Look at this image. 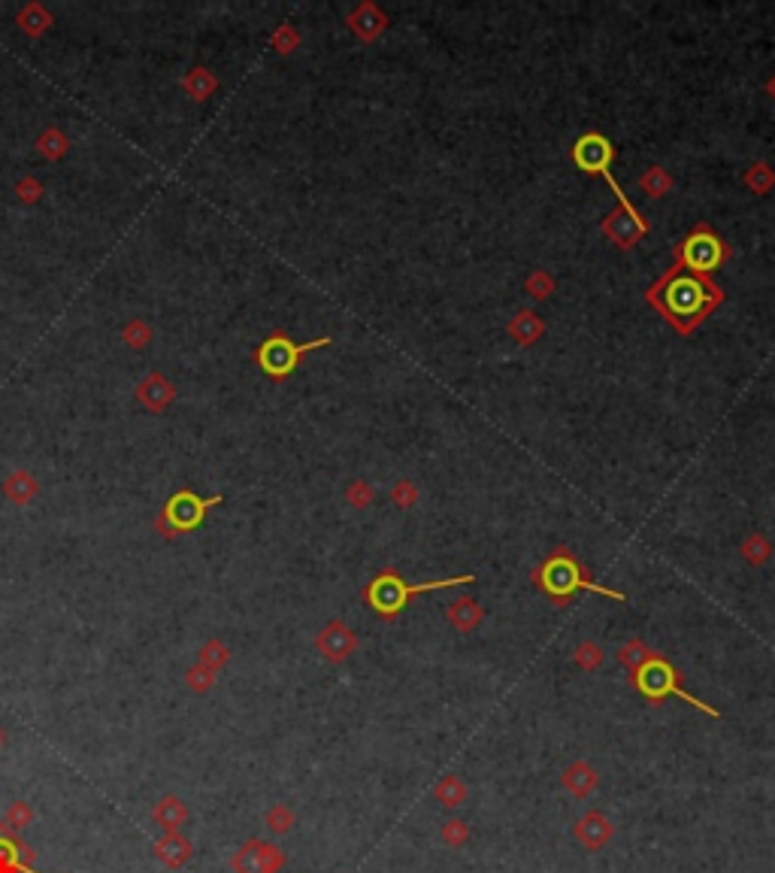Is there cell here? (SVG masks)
<instances>
[{
    "mask_svg": "<svg viewBox=\"0 0 775 873\" xmlns=\"http://www.w3.org/2000/svg\"><path fill=\"white\" fill-rule=\"evenodd\" d=\"M724 301L727 295L715 279H709L705 273L688 270L679 262L666 267L646 291V303L679 337L694 334Z\"/></svg>",
    "mask_w": 775,
    "mask_h": 873,
    "instance_id": "cell-1",
    "label": "cell"
},
{
    "mask_svg": "<svg viewBox=\"0 0 775 873\" xmlns=\"http://www.w3.org/2000/svg\"><path fill=\"white\" fill-rule=\"evenodd\" d=\"M533 586L540 588L555 607H566L579 592H597V594L612 597V601H624V592H615V588H606L600 582H594V573L588 570V564L566 546H557L555 553L533 570Z\"/></svg>",
    "mask_w": 775,
    "mask_h": 873,
    "instance_id": "cell-2",
    "label": "cell"
},
{
    "mask_svg": "<svg viewBox=\"0 0 775 873\" xmlns=\"http://www.w3.org/2000/svg\"><path fill=\"white\" fill-rule=\"evenodd\" d=\"M466 582H475L473 573H464V577H449V579H433V582H406L400 573L394 568H385L382 573L367 582L364 588V601L375 616L385 619H397L403 612L406 603L412 601L416 594H425V592H440V588H455V586H466Z\"/></svg>",
    "mask_w": 775,
    "mask_h": 873,
    "instance_id": "cell-3",
    "label": "cell"
},
{
    "mask_svg": "<svg viewBox=\"0 0 775 873\" xmlns=\"http://www.w3.org/2000/svg\"><path fill=\"white\" fill-rule=\"evenodd\" d=\"M631 677H633V688H636V692H639L642 698H648L651 703H661L664 698L675 694V698H681L685 703H690V707L703 710V713H709V716H715V719L721 716L715 707H709V703H703L700 698H694L690 692H685V686H681V673L675 670L664 655L651 653L646 661L639 664V668L631 670Z\"/></svg>",
    "mask_w": 775,
    "mask_h": 873,
    "instance_id": "cell-4",
    "label": "cell"
},
{
    "mask_svg": "<svg viewBox=\"0 0 775 873\" xmlns=\"http://www.w3.org/2000/svg\"><path fill=\"white\" fill-rule=\"evenodd\" d=\"M733 255H736L733 243H727L724 237L712 231L709 221H697L690 228V234L681 237L672 246V262H679L681 267H688L694 273H705V277L712 270H718V267H724Z\"/></svg>",
    "mask_w": 775,
    "mask_h": 873,
    "instance_id": "cell-5",
    "label": "cell"
},
{
    "mask_svg": "<svg viewBox=\"0 0 775 873\" xmlns=\"http://www.w3.org/2000/svg\"><path fill=\"white\" fill-rule=\"evenodd\" d=\"M331 343H334L331 337H316V340H309V343H294L285 331H273L255 349V362L273 382H285L291 373L297 370V364L303 362L306 352L325 349V346H331Z\"/></svg>",
    "mask_w": 775,
    "mask_h": 873,
    "instance_id": "cell-6",
    "label": "cell"
},
{
    "mask_svg": "<svg viewBox=\"0 0 775 873\" xmlns=\"http://www.w3.org/2000/svg\"><path fill=\"white\" fill-rule=\"evenodd\" d=\"M570 161H573L575 167H579L581 173H588V176L600 173L603 179L612 186V191H615V201H618L621 210H627V212H639L631 201H627L624 188H621V186H618V179H615V176H612V161H615V146H612L609 140H606L603 134H597V131L581 134L579 140L573 143V149H570Z\"/></svg>",
    "mask_w": 775,
    "mask_h": 873,
    "instance_id": "cell-7",
    "label": "cell"
},
{
    "mask_svg": "<svg viewBox=\"0 0 775 873\" xmlns=\"http://www.w3.org/2000/svg\"><path fill=\"white\" fill-rule=\"evenodd\" d=\"M221 501H225L221 495L197 497L194 492H188V488H186V492H176L170 501L164 503L161 516L155 519L158 534H161V537H167V540H173V537H179V534L194 531V528L206 519V512H210L212 507H218Z\"/></svg>",
    "mask_w": 775,
    "mask_h": 873,
    "instance_id": "cell-8",
    "label": "cell"
},
{
    "mask_svg": "<svg viewBox=\"0 0 775 873\" xmlns=\"http://www.w3.org/2000/svg\"><path fill=\"white\" fill-rule=\"evenodd\" d=\"M282 864H285V852H282L279 846L251 837L234 852L230 870L234 873H279Z\"/></svg>",
    "mask_w": 775,
    "mask_h": 873,
    "instance_id": "cell-9",
    "label": "cell"
},
{
    "mask_svg": "<svg viewBox=\"0 0 775 873\" xmlns=\"http://www.w3.org/2000/svg\"><path fill=\"white\" fill-rule=\"evenodd\" d=\"M600 228H603V234L624 252H631L636 243H642V237H648V231H651L648 219L642 216V212H627V210H621V206H615V210L603 219Z\"/></svg>",
    "mask_w": 775,
    "mask_h": 873,
    "instance_id": "cell-10",
    "label": "cell"
},
{
    "mask_svg": "<svg viewBox=\"0 0 775 873\" xmlns=\"http://www.w3.org/2000/svg\"><path fill=\"white\" fill-rule=\"evenodd\" d=\"M316 649L321 653V658L331 664H342L345 658L358 649V637L349 625L340 622V619H331L321 631L316 634Z\"/></svg>",
    "mask_w": 775,
    "mask_h": 873,
    "instance_id": "cell-11",
    "label": "cell"
},
{
    "mask_svg": "<svg viewBox=\"0 0 775 873\" xmlns=\"http://www.w3.org/2000/svg\"><path fill=\"white\" fill-rule=\"evenodd\" d=\"M345 25H349V30L360 43H373L388 30V15L382 6H375L373 0H364V4L355 6V10L345 15Z\"/></svg>",
    "mask_w": 775,
    "mask_h": 873,
    "instance_id": "cell-12",
    "label": "cell"
},
{
    "mask_svg": "<svg viewBox=\"0 0 775 873\" xmlns=\"http://www.w3.org/2000/svg\"><path fill=\"white\" fill-rule=\"evenodd\" d=\"M152 852H155V859L164 864L167 870H179V868H186L188 859L194 855V844H191L182 831H167L155 840V849H152Z\"/></svg>",
    "mask_w": 775,
    "mask_h": 873,
    "instance_id": "cell-13",
    "label": "cell"
},
{
    "mask_svg": "<svg viewBox=\"0 0 775 873\" xmlns=\"http://www.w3.org/2000/svg\"><path fill=\"white\" fill-rule=\"evenodd\" d=\"M136 401L143 403L149 412H164L176 401V386L164 373H149L136 386Z\"/></svg>",
    "mask_w": 775,
    "mask_h": 873,
    "instance_id": "cell-14",
    "label": "cell"
},
{
    "mask_svg": "<svg viewBox=\"0 0 775 873\" xmlns=\"http://www.w3.org/2000/svg\"><path fill=\"white\" fill-rule=\"evenodd\" d=\"M506 331H509V337L518 343V346L527 349V346H533V343L540 340L542 334H546V321L536 316L533 310H518L515 316L509 319Z\"/></svg>",
    "mask_w": 775,
    "mask_h": 873,
    "instance_id": "cell-15",
    "label": "cell"
},
{
    "mask_svg": "<svg viewBox=\"0 0 775 873\" xmlns=\"http://www.w3.org/2000/svg\"><path fill=\"white\" fill-rule=\"evenodd\" d=\"M445 619H449L460 634H470L482 625L485 610H482V603H475L473 597H455V601L449 603V610H445Z\"/></svg>",
    "mask_w": 775,
    "mask_h": 873,
    "instance_id": "cell-16",
    "label": "cell"
},
{
    "mask_svg": "<svg viewBox=\"0 0 775 873\" xmlns=\"http://www.w3.org/2000/svg\"><path fill=\"white\" fill-rule=\"evenodd\" d=\"M152 822L158 825L161 831H179L182 825L188 822V807H186V801L182 798H176V794H167V798H161L155 803V810H152Z\"/></svg>",
    "mask_w": 775,
    "mask_h": 873,
    "instance_id": "cell-17",
    "label": "cell"
},
{
    "mask_svg": "<svg viewBox=\"0 0 775 873\" xmlns=\"http://www.w3.org/2000/svg\"><path fill=\"white\" fill-rule=\"evenodd\" d=\"M4 495L10 497L15 507H28L34 503V497L40 495V479L30 470H12L10 477L4 479Z\"/></svg>",
    "mask_w": 775,
    "mask_h": 873,
    "instance_id": "cell-18",
    "label": "cell"
},
{
    "mask_svg": "<svg viewBox=\"0 0 775 873\" xmlns=\"http://www.w3.org/2000/svg\"><path fill=\"white\" fill-rule=\"evenodd\" d=\"M216 88H218V76L212 73L210 67H191V71L182 76V91H186L191 101H210Z\"/></svg>",
    "mask_w": 775,
    "mask_h": 873,
    "instance_id": "cell-19",
    "label": "cell"
},
{
    "mask_svg": "<svg viewBox=\"0 0 775 873\" xmlns=\"http://www.w3.org/2000/svg\"><path fill=\"white\" fill-rule=\"evenodd\" d=\"M575 834H579V840L588 849H600L606 840L612 837V822L603 813H588L579 825H575Z\"/></svg>",
    "mask_w": 775,
    "mask_h": 873,
    "instance_id": "cell-20",
    "label": "cell"
},
{
    "mask_svg": "<svg viewBox=\"0 0 775 873\" xmlns=\"http://www.w3.org/2000/svg\"><path fill=\"white\" fill-rule=\"evenodd\" d=\"M15 21H19V30L25 37H30V40H37V37H43L45 30L52 28V12L45 10L43 4H28L25 10H19V15H15Z\"/></svg>",
    "mask_w": 775,
    "mask_h": 873,
    "instance_id": "cell-21",
    "label": "cell"
},
{
    "mask_svg": "<svg viewBox=\"0 0 775 873\" xmlns=\"http://www.w3.org/2000/svg\"><path fill=\"white\" fill-rule=\"evenodd\" d=\"M37 152L45 158V161H61L70 152V140H67L64 131L58 128H45V131L37 137Z\"/></svg>",
    "mask_w": 775,
    "mask_h": 873,
    "instance_id": "cell-22",
    "label": "cell"
},
{
    "mask_svg": "<svg viewBox=\"0 0 775 873\" xmlns=\"http://www.w3.org/2000/svg\"><path fill=\"white\" fill-rule=\"evenodd\" d=\"M564 786L570 788L573 794H579V798H588V794L597 788V773L590 770L588 764H573V768L564 773Z\"/></svg>",
    "mask_w": 775,
    "mask_h": 873,
    "instance_id": "cell-23",
    "label": "cell"
},
{
    "mask_svg": "<svg viewBox=\"0 0 775 873\" xmlns=\"http://www.w3.org/2000/svg\"><path fill=\"white\" fill-rule=\"evenodd\" d=\"M675 186V179L670 173L664 170V167H648L646 173H642V179H639V188L646 191L648 197H664V195H670Z\"/></svg>",
    "mask_w": 775,
    "mask_h": 873,
    "instance_id": "cell-24",
    "label": "cell"
},
{
    "mask_svg": "<svg viewBox=\"0 0 775 873\" xmlns=\"http://www.w3.org/2000/svg\"><path fill=\"white\" fill-rule=\"evenodd\" d=\"M746 186L754 191V195H770V191L775 188V170L766 161H757V164H751L748 170H746Z\"/></svg>",
    "mask_w": 775,
    "mask_h": 873,
    "instance_id": "cell-25",
    "label": "cell"
},
{
    "mask_svg": "<svg viewBox=\"0 0 775 873\" xmlns=\"http://www.w3.org/2000/svg\"><path fill=\"white\" fill-rule=\"evenodd\" d=\"M227 661H230V649H227V643H221V640H206L201 646V653H197V664H203V668H210L216 673L225 668Z\"/></svg>",
    "mask_w": 775,
    "mask_h": 873,
    "instance_id": "cell-26",
    "label": "cell"
},
{
    "mask_svg": "<svg viewBox=\"0 0 775 873\" xmlns=\"http://www.w3.org/2000/svg\"><path fill=\"white\" fill-rule=\"evenodd\" d=\"M152 337H155V331H152V325H145L143 319H130V321H125V328H121V340H125V346H130V349H145L152 343Z\"/></svg>",
    "mask_w": 775,
    "mask_h": 873,
    "instance_id": "cell-27",
    "label": "cell"
},
{
    "mask_svg": "<svg viewBox=\"0 0 775 873\" xmlns=\"http://www.w3.org/2000/svg\"><path fill=\"white\" fill-rule=\"evenodd\" d=\"M4 825L12 834H21V831L28 828V825H34V807H30L28 801H12L10 807H6Z\"/></svg>",
    "mask_w": 775,
    "mask_h": 873,
    "instance_id": "cell-28",
    "label": "cell"
},
{
    "mask_svg": "<svg viewBox=\"0 0 775 873\" xmlns=\"http://www.w3.org/2000/svg\"><path fill=\"white\" fill-rule=\"evenodd\" d=\"M739 549H742V558H748V564H763L772 555V543L763 534H748Z\"/></svg>",
    "mask_w": 775,
    "mask_h": 873,
    "instance_id": "cell-29",
    "label": "cell"
},
{
    "mask_svg": "<svg viewBox=\"0 0 775 873\" xmlns=\"http://www.w3.org/2000/svg\"><path fill=\"white\" fill-rule=\"evenodd\" d=\"M524 291L531 295V301H546V297H551V291H555V277L542 270V267H536V270H531V277L524 279Z\"/></svg>",
    "mask_w": 775,
    "mask_h": 873,
    "instance_id": "cell-30",
    "label": "cell"
},
{
    "mask_svg": "<svg viewBox=\"0 0 775 873\" xmlns=\"http://www.w3.org/2000/svg\"><path fill=\"white\" fill-rule=\"evenodd\" d=\"M216 677H218L216 670H210V668H203V664H197V661H194V668H188V670H186V686H188L194 694H206L212 686H216Z\"/></svg>",
    "mask_w": 775,
    "mask_h": 873,
    "instance_id": "cell-31",
    "label": "cell"
},
{
    "mask_svg": "<svg viewBox=\"0 0 775 873\" xmlns=\"http://www.w3.org/2000/svg\"><path fill=\"white\" fill-rule=\"evenodd\" d=\"M270 46L279 55H291V52L301 46V30H297L294 25H279L273 30V37H270Z\"/></svg>",
    "mask_w": 775,
    "mask_h": 873,
    "instance_id": "cell-32",
    "label": "cell"
},
{
    "mask_svg": "<svg viewBox=\"0 0 775 873\" xmlns=\"http://www.w3.org/2000/svg\"><path fill=\"white\" fill-rule=\"evenodd\" d=\"M264 822H267V828H270L273 834H288L291 825H294V813H291L285 803H273V807L267 810Z\"/></svg>",
    "mask_w": 775,
    "mask_h": 873,
    "instance_id": "cell-33",
    "label": "cell"
},
{
    "mask_svg": "<svg viewBox=\"0 0 775 873\" xmlns=\"http://www.w3.org/2000/svg\"><path fill=\"white\" fill-rule=\"evenodd\" d=\"M391 501H394L400 510H412L418 501V486L412 479H397L394 486H391Z\"/></svg>",
    "mask_w": 775,
    "mask_h": 873,
    "instance_id": "cell-34",
    "label": "cell"
},
{
    "mask_svg": "<svg viewBox=\"0 0 775 873\" xmlns=\"http://www.w3.org/2000/svg\"><path fill=\"white\" fill-rule=\"evenodd\" d=\"M373 497H375L373 486H370V482H364V479H355L349 488H345V501H349L355 510H367L373 503Z\"/></svg>",
    "mask_w": 775,
    "mask_h": 873,
    "instance_id": "cell-35",
    "label": "cell"
},
{
    "mask_svg": "<svg viewBox=\"0 0 775 873\" xmlns=\"http://www.w3.org/2000/svg\"><path fill=\"white\" fill-rule=\"evenodd\" d=\"M575 664H579V668H585V670H594V668H600V664H603V649L600 646H597V643H581V646L579 649H575Z\"/></svg>",
    "mask_w": 775,
    "mask_h": 873,
    "instance_id": "cell-36",
    "label": "cell"
},
{
    "mask_svg": "<svg viewBox=\"0 0 775 873\" xmlns=\"http://www.w3.org/2000/svg\"><path fill=\"white\" fill-rule=\"evenodd\" d=\"M15 197H19L21 204H37L43 197V182L37 179V176H25V179H19L15 182Z\"/></svg>",
    "mask_w": 775,
    "mask_h": 873,
    "instance_id": "cell-37",
    "label": "cell"
},
{
    "mask_svg": "<svg viewBox=\"0 0 775 873\" xmlns=\"http://www.w3.org/2000/svg\"><path fill=\"white\" fill-rule=\"evenodd\" d=\"M648 655H651V649H648L642 640H631V643H627V646L618 653V658H621V661H624L631 670H633V668H639V664L646 661Z\"/></svg>",
    "mask_w": 775,
    "mask_h": 873,
    "instance_id": "cell-38",
    "label": "cell"
},
{
    "mask_svg": "<svg viewBox=\"0 0 775 873\" xmlns=\"http://www.w3.org/2000/svg\"><path fill=\"white\" fill-rule=\"evenodd\" d=\"M440 798H442L445 807H458L460 798H464V786H460L455 777H449V779H445V783L440 786Z\"/></svg>",
    "mask_w": 775,
    "mask_h": 873,
    "instance_id": "cell-39",
    "label": "cell"
},
{
    "mask_svg": "<svg viewBox=\"0 0 775 873\" xmlns=\"http://www.w3.org/2000/svg\"><path fill=\"white\" fill-rule=\"evenodd\" d=\"M763 91H766V95H770V97H772V101H775V76H772V79H770V82H766V86H763Z\"/></svg>",
    "mask_w": 775,
    "mask_h": 873,
    "instance_id": "cell-40",
    "label": "cell"
},
{
    "mask_svg": "<svg viewBox=\"0 0 775 873\" xmlns=\"http://www.w3.org/2000/svg\"><path fill=\"white\" fill-rule=\"evenodd\" d=\"M4 743H6V731L0 728V746H4Z\"/></svg>",
    "mask_w": 775,
    "mask_h": 873,
    "instance_id": "cell-41",
    "label": "cell"
}]
</instances>
